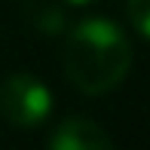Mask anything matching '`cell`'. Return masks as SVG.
Listing matches in <instances>:
<instances>
[{"mask_svg": "<svg viewBox=\"0 0 150 150\" xmlns=\"http://www.w3.org/2000/svg\"><path fill=\"white\" fill-rule=\"evenodd\" d=\"M126 16L132 28L150 40V0H126Z\"/></svg>", "mask_w": 150, "mask_h": 150, "instance_id": "cell-5", "label": "cell"}, {"mask_svg": "<svg viewBox=\"0 0 150 150\" xmlns=\"http://www.w3.org/2000/svg\"><path fill=\"white\" fill-rule=\"evenodd\" d=\"M34 25L43 34H61L64 31V12L52 3H40L37 12H34Z\"/></svg>", "mask_w": 150, "mask_h": 150, "instance_id": "cell-4", "label": "cell"}, {"mask_svg": "<svg viewBox=\"0 0 150 150\" xmlns=\"http://www.w3.org/2000/svg\"><path fill=\"white\" fill-rule=\"evenodd\" d=\"M49 150H113V141L89 117H67L49 135Z\"/></svg>", "mask_w": 150, "mask_h": 150, "instance_id": "cell-3", "label": "cell"}, {"mask_svg": "<svg viewBox=\"0 0 150 150\" xmlns=\"http://www.w3.org/2000/svg\"><path fill=\"white\" fill-rule=\"evenodd\" d=\"M64 74L83 95H107L132 71V43L110 18H83L67 31Z\"/></svg>", "mask_w": 150, "mask_h": 150, "instance_id": "cell-1", "label": "cell"}, {"mask_svg": "<svg viewBox=\"0 0 150 150\" xmlns=\"http://www.w3.org/2000/svg\"><path fill=\"white\" fill-rule=\"evenodd\" d=\"M0 113L16 129L43 126L52 113V89L34 74H12L0 83Z\"/></svg>", "mask_w": 150, "mask_h": 150, "instance_id": "cell-2", "label": "cell"}, {"mask_svg": "<svg viewBox=\"0 0 150 150\" xmlns=\"http://www.w3.org/2000/svg\"><path fill=\"white\" fill-rule=\"evenodd\" d=\"M67 3H74V6H86V3H95V0H67Z\"/></svg>", "mask_w": 150, "mask_h": 150, "instance_id": "cell-6", "label": "cell"}]
</instances>
